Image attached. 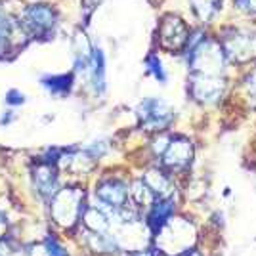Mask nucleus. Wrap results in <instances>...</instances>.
<instances>
[{
	"instance_id": "16",
	"label": "nucleus",
	"mask_w": 256,
	"mask_h": 256,
	"mask_svg": "<svg viewBox=\"0 0 256 256\" xmlns=\"http://www.w3.org/2000/svg\"><path fill=\"white\" fill-rule=\"evenodd\" d=\"M195 16L201 22H210L222 8V0H190Z\"/></svg>"
},
{
	"instance_id": "19",
	"label": "nucleus",
	"mask_w": 256,
	"mask_h": 256,
	"mask_svg": "<svg viewBox=\"0 0 256 256\" xmlns=\"http://www.w3.org/2000/svg\"><path fill=\"white\" fill-rule=\"evenodd\" d=\"M10 40H12V25L4 16H0V56H4V54L8 52Z\"/></svg>"
},
{
	"instance_id": "7",
	"label": "nucleus",
	"mask_w": 256,
	"mask_h": 256,
	"mask_svg": "<svg viewBox=\"0 0 256 256\" xmlns=\"http://www.w3.org/2000/svg\"><path fill=\"white\" fill-rule=\"evenodd\" d=\"M159 44L168 50V52H180L186 48L188 38H190V29L188 25L182 22L178 16H164L159 23Z\"/></svg>"
},
{
	"instance_id": "27",
	"label": "nucleus",
	"mask_w": 256,
	"mask_h": 256,
	"mask_svg": "<svg viewBox=\"0 0 256 256\" xmlns=\"http://www.w3.org/2000/svg\"><path fill=\"white\" fill-rule=\"evenodd\" d=\"M0 256H2V254H0Z\"/></svg>"
},
{
	"instance_id": "18",
	"label": "nucleus",
	"mask_w": 256,
	"mask_h": 256,
	"mask_svg": "<svg viewBox=\"0 0 256 256\" xmlns=\"http://www.w3.org/2000/svg\"><path fill=\"white\" fill-rule=\"evenodd\" d=\"M146 65H148V73H150V75H153L157 80H160V82L166 80V73H164V69H162V64H160L159 56L150 54L148 60H146Z\"/></svg>"
},
{
	"instance_id": "1",
	"label": "nucleus",
	"mask_w": 256,
	"mask_h": 256,
	"mask_svg": "<svg viewBox=\"0 0 256 256\" xmlns=\"http://www.w3.org/2000/svg\"><path fill=\"white\" fill-rule=\"evenodd\" d=\"M186 48H188V65L192 67V73L212 76L224 75L228 56L218 40L203 32H197L195 36L188 38Z\"/></svg>"
},
{
	"instance_id": "23",
	"label": "nucleus",
	"mask_w": 256,
	"mask_h": 256,
	"mask_svg": "<svg viewBox=\"0 0 256 256\" xmlns=\"http://www.w3.org/2000/svg\"><path fill=\"white\" fill-rule=\"evenodd\" d=\"M246 88H248L250 96L256 98V71L252 73V75H248V78H246Z\"/></svg>"
},
{
	"instance_id": "4",
	"label": "nucleus",
	"mask_w": 256,
	"mask_h": 256,
	"mask_svg": "<svg viewBox=\"0 0 256 256\" xmlns=\"http://www.w3.org/2000/svg\"><path fill=\"white\" fill-rule=\"evenodd\" d=\"M136 113H138L140 126L151 132H160L170 126V122L174 120V109L166 102L157 100V98H150L142 102Z\"/></svg>"
},
{
	"instance_id": "26",
	"label": "nucleus",
	"mask_w": 256,
	"mask_h": 256,
	"mask_svg": "<svg viewBox=\"0 0 256 256\" xmlns=\"http://www.w3.org/2000/svg\"><path fill=\"white\" fill-rule=\"evenodd\" d=\"M186 256H203V254H201V252H197V250H188Z\"/></svg>"
},
{
	"instance_id": "2",
	"label": "nucleus",
	"mask_w": 256,
	"mask_h": 256,
	"mask_svg": "<svg viewBox=\"0 0 256 256\" xmlns=\"http://www.w3.org/2000/svg\"><path fill=\"white\" fill-rule=\"evenodd\" d=\"M52 216L54 220L64 228L73 226L84 216V192L80 188H64L58 190L52 197Z\"/></svg>"
},
{
	"instance_id": "14",
	"label": "nucleus",
	"mask_w": 256,
	"mask_h": 256,
	"mask_svg": "<svg viewBox=\"0 0 256 256\" xmlns=\"http://www.w3.org/2000/svg\"><path fill=\"white\" fill-rule=\"evenodd\" d=\"M88 69H90L94 90L98 94H102L106 90V60H104V52L100 48H92Z\"/></svg>"
},
{
	"instance_id": "21",
	"label": "nucleus",
	"mask_w": 256,
	"mask_h": 256,
	"mask_svg": "<svg viewBox=\"0 0 256 256\" xmlns=\"http://www.w3.org/2000/svg\"><path fill=\"white\" fill-rule=\"evenodd\" d=\"M235 8L239 12H245L254 16L256 14V0H235Z\"/></svg>"
},
{
	"instance_id": "8",
	"label": "nucleus",
	"mask_w": 256,
	"mask_h": 256,
	"mask_svg": "<svg viewBox=\"0 0 256 256\" xmlns=\"http://www.w3.org/2000/svg\"><path fill=\"white\" fill-rule=\"evenodd\" d=\"M160 160L166 168L180 170L186 168L193 157V146L186 136H168L164 150L160 151Z\"/></svg>"
},
{
	"instance_id": "15",
	"label": "nucleus",
	"mask_w": 256,
	"mask_h": 256,
	"mask_svg": "<svg viewBox=\"0 0 256 256\" xmlns=\"http://www.w3.org/2000/svg\"><path fill=\"white\" fill-rule=\"evenodd\" d=\"M42 86L54 94V96H64L71 90L73 86V75H52V76H44Z\"/></svg>"
},
{
	"instance_id": "17",
	"label": "nucleus",
	"mask_w": 256,
	"mask_h": 256,
	"mask_svg": "<svg viewBox=\"0 0 256 256\" xmlns=\"http://www.w3.org/2000/svg\"><path fill=\"white\" fill-rule=\"evenodd\" d=\"M130 195L136 199V203H138V204H151L153 201H155V195H153L150 188L144 184V180L136 182V184L132 186Z\"/></svg>"
},
{
	"instance_id": "12",
	"label": "nucleus",
	"mask_w": 256,
	"mask_h": 256,
	"mask_svg": "<svg viewBox=\"0 0 256 256\" xmlns=\"http://www.w3.org/2000/svg\"><path fill=\"white\" fill-rule=\"evenodd\" d=\"M174 208H176V204H174L172 197H159L157 201L151 203L150 216H148V226L151 228L153 234H157L160 228L170 220L172 214H174Z\"/></svg>"
},
{
	"instance_id": "6",
	"label": "nucleus",
	"mask_w": 256,
	"mask_h": 256,
	"mask_svg": "<svg viewBox=\"0 0 256 256\" xmlns=\"http://www.w3.org/2000/svg\"><path fill=\"white\" fill-rule=\"evenodd\" d=\"M222 48L228 58H232L235 62L243 64L256 58V36L254 32L246 31V29H230L226 31Z\"/></svg>"
},
{
	"instance_id": "11",
	"label": "nucleus",
	"mask_w": 256,
	"mask_h": 256,
	"mask_svg": "<svg viewBox=\"0 0 256 256\" xmlns=\"http://www.w3.org/2000/svg\"><path fill=\"white\" fill-rule=\"evenodd\" d=\"M32 182H34V188L36 192L40 193L46 199H52L54 195L58 193V174L52 168V164L42 162L38 164L34 172H32Z\"/></svg>"
},
{
	"instance_id": "13",
	"label": "nucleus",
	"mask_w": 256,
	"mask_h": 256,
	"mask_svg": "<svg viewBox=\"0 0 256 256\" xmlns=\"http://www.w3.org/2000/svg\"><path fill=\"white\" fill-rule=\"evenodd\" d=\"M144 184L151 190L155 197H172V180L162 170H148L144 176Z\"/></svg>"
},
{
	"instance_id": "3",
	"label": "nucleus",
	"mask_w": 256,
	"mask_h": 256,
	"mask_svg": "<svg viewBox=\"0 0 256 256\" xmlns=\"http://www.w3.org/2000/svg\"><path fill=\"white\" fill-rule=\"evenodd\" d=\"M195 243V228L188 220H168L157 232V245L164 254L188 252Z\"/></svg>"
},
{
	"instance_id": "5",
	"label": "nucleus",
	"mask_w": 256,
	"mask_h": 256,
	"mask_svg": "<svg viewBox=\"0 0 256 256\" xmlns=\"http://www.w3.org/2000/svg\"><path fill=\"white\" fill-rule=\"evenodd\" d=\"M128 197H130V190H128L126 184L118 178L102 180L96 188V206L106 214L128 206Z\"/></svg>"
},
{
	"instance_id": "24",
	"label": "nucleus",
	"mask_w": 256,
	"mask_h": 256,
	"mask_svg": "<svg viewBox=\"0 0 256 256\" xmlns=\"http://www.w3.org/2000/svg\"><path fill=\"white\" fill-rule=\"evenodd\" d=\"M134 256H168V254H164L162 250H140Z\"/></svg>"
},
{
	"instance_id": "22",
	"label": "nucleus",
	"mask_w": 256,
	"mask_h": 256,
	"mask_svg": "<svg viewBox=\"0 0 256 256\" xmlns=\"http://www.w3.org/2000/svg\"><path fill=\"white\" fill-rule=\"evenodd\" d=\"M6 102H8L10 106H22L23 102H25V96H23L22 92H18V90H10V92L6 94Z\"/></svg>"
},
{
	"instance_id": "20",
	"label": "nucleus",
	"mask_w": 256,
	"mask_h": 256,
	"mask_svg": "<svg viewBox=\"0 0 256 256\" xmlns=\"http://www.w3.org/2000/svg\"><path fill=\"white\" fill-rule=\"evenodd\" d=\"M44 248H46V254L48 256H67V252L64 250V246L60 245L56 239H52V237H48V239H46Z\"/></svg>"
},
{
	"instance_id": "9",
	"label": "nucleus",
	"mask_w": 256,
	"mask_h": 256,
	"mask_svg": "<svg viewBox=\"0 0 256 256\" xmlns=\"http://www.w3.org/2000/svg\"><path fill=\"white\" fill-rule=\"evenodd\" d=\"M23 25L32 34H48L58 25V12L48 4H31L23 12Z\"/></svg>"
},
{
	"instance_id": "10",
	"label": "nucleus",
	"mask_w": 256,
	"mask_h": 256,
	"mask_svg": "<svg viewBox=\"0 0 256 256\" xmlns=\"http://www.w3.org/2000/svg\"><path fill=\"white\" fill-rule=\"evenodd\" d=\"M226 82L222 76L212 75H199V73H192V82H190V92L192 96L201 102V104H216L220 98L224 96Z\"/></svg>"
},
{
	"instance_id": "25",
	"label": "nucleus",
	"mask_w": 256,
	"mask_h": 256,
	"mask_svg": "<svg viewBox=\"0 0 256 256\" xmlns=\"http://www.w3.org/2000/svg\"><path fill=\"white\" fill-rule=\"evenodd\" d=\"M4 230H6V218H4V214L0 212V235L4 234Z\"/></svg>"
}]
</instances>
